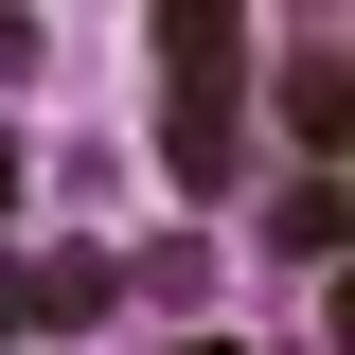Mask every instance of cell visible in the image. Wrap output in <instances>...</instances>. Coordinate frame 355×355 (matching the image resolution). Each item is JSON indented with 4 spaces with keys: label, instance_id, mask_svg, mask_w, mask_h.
Instances as JSON below:
<instances>
[{
    "label": "cell",
    "instance_id": "obj_1",
    "mask_svg": "<svg viewBox=\"0 0 355 355\" xmlns=\"http://www.w3.org/2000/svg\"><path fill=\"white\" fill-rule=\"evenodd\" d=\"M160 178L178 196L231 178V18H196V0L160 18Z\"/></svg>",
    "mask_w": 355,
    "mask_h": 355
},
{
    "label": "cell",
    "instance_id": "obj_2",
    "mask_svg": "<svg viewBox=\"0 0 355 355\" xmlns=\"http://www.w3.org/2000/svg\"><path fill=\"white\" fill-rule=\"evenodd\" d=\"M107 284H125V266H89V249H71V266H18V249H0V338H71Z\"/></svg>",
    "mask_w": 355,
    "mask_h": 355
},
{
    "label": "cell",
    "instance_id": "obj_3",
    "mask_svg": "<svg viewBox=\"0 0 355 355\" xmlns=\"http://www.w3.org/2000/svg\"><path fill=\"white\" fill-rule=\"evenodd\" d=\"M338 125H355V71H338V53H302V71H284V142L338 160Z\"/></svg>",
    "mask_w": 355,
    "mask_h": 355
},
{
    "label": "cell",
    "instance_id": "obj_4",
    "mask_svg": "<svg viewBox=\"0 0 355 355\" xmlns=\"http://www.w3.org/2000/svg\"><path fill=\"white\" fill-rule=\"evenodd\" d=\"M266 249H284V266H338V178H302V196L266 214Z\"/></svg>",
    "mask_w": 355,
    "mask_h": 355
},
{
    "label": "cell",
    "instance_id": "obj_5",
    "mask_svg": "<svg viewBox=\"0 0 355 355\" xmlns=\"http://www.w3.org/2000/svg\"><path fill=\"white\" fill-rule=\"evenodd\" d=\"M18 178H36V160H18V142H0V214H18Z\"/></svg>",
    "mask_w": 355,
    "mask_h": 355
},
{
    "label": "cell",
    "instance_id": "obj_6",
    "mask_svg": "<svg viewBox=\"0 0 355 355\" xmlns=\"http://www.w3.org/2000/svg\"><path fill=\"white\" fill-rule=\"evenodd\" d=\"M160 355H249V338H160Z\"/></svg>",
    "mask_w": 355,
    "mask_h": 355
}]
</instances>
